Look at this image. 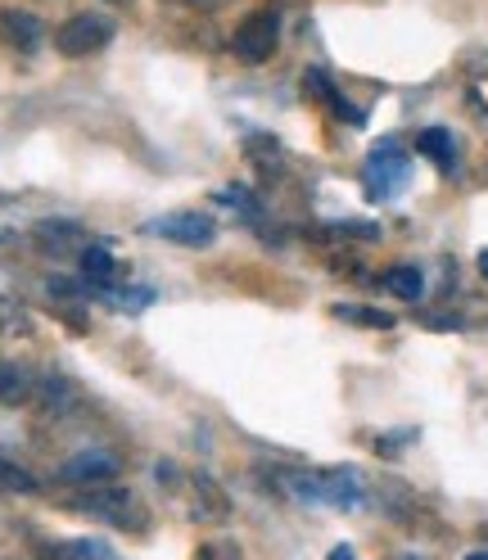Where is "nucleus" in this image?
I'll return each mask as SVG.
<instances>
[{
  "label": "nucleus",
  "instance_id": "nucleus-1",
  "mask_svg": "<svg viewBox=\"0 0 488 560\" xmlns=\"http://www.w3.org/2000/svg\"><path fill=\"white\" fill-rule=\"evenodd\" d=\"M73 511H82L86 520H100L109 524V529H127V534H141L150 524V511L146 502L131 493V488H118V483H100L91 488V493H82L73 502Z\"/></svg>",
  "mask_w": 488,
  "mask_h": 560
},
{
  "label": "nucleus",
  "instance_id": "nucleus-2",
  "mask_svg": "<svg viewBox=\"0 0 488 560\" xmlns=\"http://www.w3.org/2000/svg\"><path fill=\"white\" fill-rule=\"evenodd\" d=\"M114 32H118V23H114L109 14L82 10V14H73L68 23H59V32H55V50H59L63 59H86V55H95V50L109 46V42H114Z\"/></svg>",
  "mask_w": 488,
  "mask_h": 560
},
{
  "label": "nucleus",
  "instance_id": "nucleus-3",
  "mask_svg": "<svg viewBox=\"0 0 488 560\" xmlns=\"http://www.w3.org/2000/svg\"><path fill=\"white\" fill-rule=\"evenodd\" d=\"M411 182V163L398 145H375V154L367 159V190L371 199H390Z\"/></svg>",
  "mask_w": 488,
  "mask_h": 560
},
{
  "label": "nucleus",
  "instance_id": "nucleus-4",
  "mask_svg": "<svg viewBox=\"0 0 488 560\" xmlns=\"http://www.w3.org/2000/svg\"><path fill=\"white\" fill-rule=\"evenodd\" d=\"M276 42H281V27H276V19L271 14H249L235 27L231 50H235L240 63H267L276 55Z\"/></svg>",
  "mask_w": 488,
  "mask_h": 560
},
{
  "label": "nucleus",
  "instance_id": "nucleus-5",
  "mask_svg": "<svg viewBox=\"0 0 488 560\" xmlns=\"http://www.w3.org/2000/svg\"><path fill=\"white\" fill-rule=\"evenodd\" d=\"M150 231L163 235L167 244H182V249H208L218 240V222L208 213H172V218L150 222Z\"/></svg>",
  "mask_w": 488,
  "mask_h": 560
},
{
  "label": "nucleus",
  "instance_id": "nucleus-6",
  "mask_svg": "<svg viewBox=\"0 0 488 560\" xmlns=\"http://www.w3.org/2000/svg\"><path fill=\"white\" fill-rule=\"evenodd\" d=\"M118 475H123V462L114 457V452H100V447H86V452H78V457H68V462L59 466V479L82 483V488L114 483Z\"/></svg>",
  "mask_w": 488,
  "mask_h": 560
},
{
  "label": "nucleus",
  "instance_id": "nucleus-7",
  "mask_svg": "<svg viewBox=\"0 0 488 560\" xmlns=\"http://www.w3.org/2000/svg\"><path fill=\"white\" fill-rule=\"evenodd\" d=\"M0 42H5L10 50H19V55H37L42 42H46V23L32 10L10 5V10H0Z\"/></svg>",
  "mask_w": 488,
  "mask_h": 560
},
{
  "label": "nucleus",
  "instance_id": "nucleus-8",
  "mask_svg": "<svg viewBox=\"0 0 488 560\" xmlns=\"http://www.w3.org/2000/svg\"><path fill=\"white\" fill-rule=\"evenodd\" d=\"M322 506H335V511H362L367 506V483L358 470H326L322 475Z\"/></svg>",
  "mask_w": 488,
  "mask_h": 560
},
{
  "label": "nucleus",
  "instance_id": "nucleus-9",
  "mask_svg": "<svg viewBox=\"0 0 488 560\" xmlns=\"http://www.w3.org/2000/svg\"><path fill=\"white\" fill-rule=\"evenodd\" d=\"M27 398H37V380L19 362H0V402L5 407H23Z\"/></svg>",
  "mask_w": 488,
  "mask_h": 560
},
{
  "label": "nucleus",
  "instance_id": "nucleus-10",
  "mask_svg": "<svg viewBox=\"0 0 488 560\" xmlns=\"http://www.w3.org/2000/svg\"><path fill=\"white\" fill-rule=\"evenodd\" d=\"M95 294H100L104 307L123 312V317H136V312H146V307L159 299L150 285H123V290H118V285H104V290H95Z\"/></svg>",
  "mask_w": 488,
  "mask_h": 560
},
{
  "label": "nucleus",
  "instance_id": "nucleus-11",
  "mask_svg": "<svg viewBox=\"0 0 488 560\" xmlns=\"http://www.w3.org/2000/svg\"><path fill=\"white\" fill-rule=\"evenodd\" d=\"M416 150H421L426 159H434L443 172H452V163H457V140H452L448 127H426L421 136H416Z\"/></svg>",
  "mask_w": 488,
  "mask_h": 560
},
{
  "label": "nucleus",
  "instance_id": "nucleus-12",
  "mask_svg": "<svg viewBox=\"0 0 488 560\" xmlns=\"http://www.w3.org/2000/svg\"><path fill=\"white\" fill-rule=\"evenodd\" d=\"M82 276L91 280L95 290L114 285V280H118V258L104 249V244H91V249H82Z\"/></svg>",
  "mask_w": 488,
  "mask_h": 560
},
{
  "label": "nucleus",
  "instance_id": "nucleus-13",
  "mask_svg": "<svg viewBox=\"0 0 488 560\" xmlns=\"http://www.w3.org/2000/svg\"><path fill=\"white\" fill-rule=\"evenodd\" d=\"M0 493L5 498H32V493H42V479L32 470H23V466H14L10 457H0Z\"/></svg>",
  "mask_w": 488,
  "mask_h": 560
},
{
  "label": "nucleus",
  "instance_id": "nucleus-14",
  "mask_svg": "<svg viewBox=\"0 0 488 560\" xmlns=\"http://www.w3.org/2000/svg\"><path fill=\"white\" fill-rule=\"evenodd\" d=\"M385 290L394 299H403V303H416V299L426 294V276L416 271V267H390L385 271Z\"/></svg>",
  "mask_w": 488,
  "mask_h": 560
},
{
  "label": "nucleus",
  "instance_id": "nucleus-15",
  "mask_svg": "<svg viewBox=\"0 0 488 560\" xmlns=\"http://www.w3.org/2000/svg\"><path fill=\"white\" fill-rule=\"evenodd\" d=\"M339 322L348 326H371V330H390L394 326V312H380V307H358V303H335L330 307Z\"/></svg>",
  "mask_w": 488,
  "mask_h": 560
},
{
  "label": "nucleus",
  "instance_id": "nucleus-16",
  "mask_svg": "<svg viewBox=\"0 0 488 560\" xmlns=\"http://www.w3.org/2000/svg\"><path fill=\"white\" fill-rule=\"evenodd\" d=\"M59 560H123V556L114 547L95 542V538H73V542L59 547Z\"/></svg>",
  "mask_w": 488,
  "mask_h": 560
},
{
  "label": "nucleus",
  "instance_id": "nucleus-17",
  "mask_svg": "<svg viewBox=\"0 0 488 560\" xmlns=\"http://www.w3.org/2000/svg\"><path fill=\"white\" fill-rule=\"evenodd\" d=\"M195 560H244V556H240V547H235V542L213 538V542H204V547L195 551Z\"/></svg>",
  "mask_w": 488,
  "mask_h": 560
},
{
  "label": "nucleus",
  "instance_id": "nucleus-18",
  "mask_svg": "<svg viewBox=\"0 0 488 560\" xmlns=\"http://www.w3.org/2000/svg\"><path fill=\"white\" fill-rule=\"evenodd\" d=\"M326 560H358V556H353V547H335Z\"/></svg>",
  "mask_w": 488,
  "mask_h": 560
},
{
  "label": "nucleus",
  "instance_id": "nucleus-19",
  "mask_svg": "<svg viewBox=\"0 0 488 560\" xmlns=\"http://www.w3.org/2000/svg\"><path fill=\"white\" fill-rule=\"evenodd\" d=\"M479 276L488 280V249H479Z\"/></svg>",
  "mask_w": 488,
  "mask_h": 560
},
{
  "label": "nucleus",
  "instance_id": "nucleus-20",
  "mask_svg": "<svg viewBox=\"0 0 488 560\" xmlns=\"http://www.w3.org/2000/svg\"><path fill=\"white\" fill-rule=\"evenodd\" d=\"M466 560H488V551H470V556H466Z\"/></svg>",
  "mask_w": 488,
  "mask_h": 560
},
{
  "label": "nucleus",
  "instance_id": "nucleus-21",
  "mask_svg": "<svg viewBox=\"0 0 488 560\" xmlns=\"http://www.w3.org/2000/svg\"><path fill=\"white\" fill-rule=\"evenodd\" d=\"M186 5H208V0H186Z\"/></svg>",
  "mask_w": 488,
  "mask_h": 560
},
{
  "label": "nucleus",
  "instance_id": "nucleus-22",
  "mask_svg": "<svg viewBox=\"0 0 488 560\" xmlns=\"http://www.w3.org/2000/svg\"><path fill=\"white\" fill-rule=\"evenodd\" d=\"M109 5H131V0H109Z\"/></svg>",
  "mask_w": 488,
  "mask_h": 560
}]
</instances>
